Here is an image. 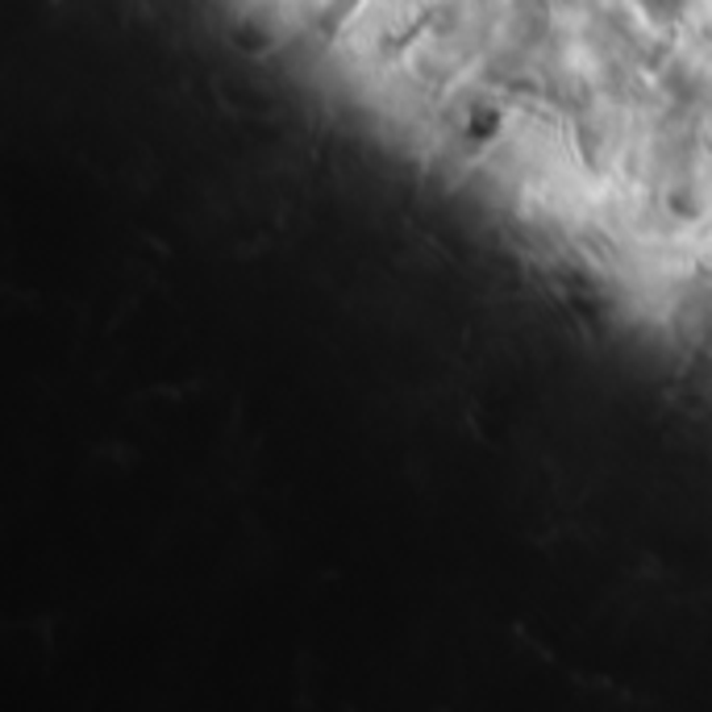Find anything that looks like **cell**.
Wrapping results in <instances>:
<instances>
[{
  "mask_svg": "<svg viewBox=\"0 0 712 712\" xmlns=\"http://www.w3.org/2000/svg\"><path fill=\"white\" fill-rule=\"evenodd\" d=\"M354 4H359V0H333L330 13H325V21H321V26H325V33L338 30V26H342V21L350 17V9H354Z\"/></svg>",
  "mask_w": 712,
  "mask_h": 712,
  "instance_id": "6da1fadb",
  "label": "cell"
}]
</instances>
